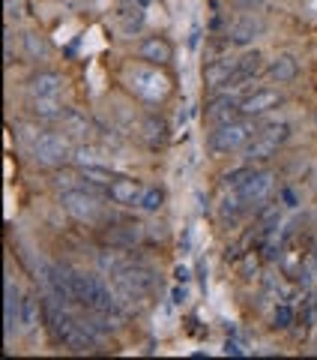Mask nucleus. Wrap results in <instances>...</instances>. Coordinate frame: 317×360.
I'll list each match as a JSON object with an SVG mask.
<instances>
[{
    "label": "nucleus",
    "mask_w": 317,
    "mask_h": 360,
    "mask_svg": "<svg viewBox=\"0 0 317 360\" xmlns=\"http://www.w3.org/2000/svg\"><path fill=\"white\" fill-rule=\"evenodd\" d=\"M236 4H240V6H245V9H257L260 4H264V0H236Z\"/></svg>",
    "instance_id": "c9c22d12"
},
{
    "label": "nucleus",
    "mask_w": 317,
    "mask_h": 360,
    "mask_svg": "<svg viewBox=\"0 0 317 360\" xmlns=\"http://www.w3.org/2000/svg\"><path fill=\"white\" fill-rule=\"evenodd\" d=\"M240 103H243V99L236 96V94H231V87L228 90H219V94L210 99V105H207V117L216 123V127H219V123H231L236 117H243Z\"/></svg>",
    "instance_id": "1a4fd4ad"
},
{
    "label": "nucleus",
    "mask_w": 317,
    "mask_h": 360,
    "mask_svg": "<svg viewBox=\"0 0 317 360\" xmlns=\"http://www.w3.org/2000/svg\"><path fill=\"white\" fill-rule=\"evenodd\" d=\"M278 150V144H273V141H269V139H264V135H255V139L252 141H248L245 144V148H243V156H245V162H267L269 160V156H273Z\"/></svg>",
    "instance_id": "aec40b11"
},
{
    "label": "nucleus",
    "mask_w": 317,
    "mask_h": 360,
    "mask_svg": "<svg viewBox=\"0 0 317 360\" xmlns=\"http://www.w3.org/2000/svg\"><path fill=\"white\" fill-rule=\"evenodd\" d=\"M198 37H201V27L195 25V27H191V37H189V45H191V49H198Z\"/></svg>",
    "instance_id": "f704fd0d"
},
{
    "label": "nucleus",
    "mask_w": 317,
    "mask_h": 360,
    "mask_svg": "<svg viewBox=\"0 0 317 360\" xmlns=\"http://www.w3.org/2000/svg\"><path fill=\"white\" fill-rule=\"evenodd\" d=\"M203 84L213 94L236 87V58H216L203 66Z\"/></svg>",
    "instance_id": "0eeeda50"
},
{
    "label": "nucleus",
    "mask_w": 317,
    "mask_h": 360,
    "mask_svg": "<svg viewBox=\"0 0 317 360\" xmlns=\"http://www.w3.org/2000/svg\"><path fill=\"white\" fill-rule=\"evenodd\" d=\"M224 352H228V354H234V357H243V354H245L243 348H240V342H234V340H228V342H224Z\"/></svg>",
    "instance_id": "72a5a7b5"
},
{
    "label": "nucleus",
    "mask_w": 317,
    "mask_h": 360,
    "mask_svg": "<svg viewBox=\"0 0 317 360\" xmlns=\"http://www.w3.org/2000/svg\"><path fill=\"white\" fill-rule=\"evenodd\" d=\"M60 205L78 222H96L102 217V213H99V201L93 195H87L84 189H66V193L60 195Z\"/></svg>",
    "instance_id": "39448f33"
},
{
    "label": "nucleus",
    "mask_w": 317,
    "mask_h": 360,
    "mask_svg": "<svg viewBox=\"0 0 317 360\" xmlns=\"http://www.w3.org/2000/svg\"><path fill=\"white\" fill-rule=\"evenodd\" d=\"M264 139H269L273 144H285L290 141V135H293V123L290 120H269V123H260V129H257Z\"/></svg>",
    "instance_id": "4be33fe9"
},
{
    "label": "nucleus",
    "mask_w": 317,
    "mask_h": 360,
    "mask_svg": "<svg viewBox=\"0 0 317 360\" xmlns=\"http://www.w3.org/2000/svg\"><path fill=\"white\" fill-rule=\"evenodd\" d=\"M126 82L132 87V94L144 99V103H162V99L168 96V90H171V84H168V78L158 72V66L147 63V66H132Z\"/></svg>",
    "instance_id": "f03ea898"
},
{
    "label": "nucleus",
    "mask_w": 317,
    "mask_h": 360,
    "mask_svg": "<svg viewBox=\"0 0 317 360\" xmlns=\"http://www.w3.org/2000/svg\"><path fill=\"white\" fill-rule=\"evenodd\" d=\"M135 4H138L141 9H147V6H150V0H135Z\"/></svg>",
    "instance_id": "e433bc0d"
},
{
    "label": "nucleus",
    "mask_w": 317,
    "mask_h": 360,
    "mask_svg": "<svg viewBox=\"0 0 317 360\" xmlns=\"http://www.w3.org/2000/svg\"><path fill=\"white\" fill-rule=\"evenodd\" d=\"M245 207H248V205L243 201V195L236 193V189H231V193H224L222 201H219V219H222V222H236Z\"/></svg>",
    "instance_id": "412c9836"
},
{
    "label": "nucleus",
    "mask_w": 317,
    "mask_h": 360,
    "mask_svg": "<svg viewBox=\"0 0 317 360\" xmlns=\"http://www.w3.org/2000/svg\"><path fill=\"white\" fill-rule=\"evenodd\" d=\"M138 58H141L144 63L165 66V63L174 60V49H171V42H168L165 37H147V39H141V45H138Z\"/></svg>",
    "instance_id": "9b49d317"
},
{
    "label": "nucleus",
    "mask_w": 317,
    "mask_h": 360,
    "mask_svg": "<svg viewBox=\"0 0 317 360\" xmlns=\"http://www.w3.org/2000/svg\"><path fill=\"white\" fill-rule=\"evenodd\" d=\"M273 189H276V177L273 172H255L248 174V180L243 186H236V193L243 195V201L248 207H260L264 201H269V195H273Z\"/></svg>",
    "instance_id": "20e7f679"
},
{
    "label": "nucleus",
    "mask_w": 317,
    "mask_h": 360,
    "mask_svg": "<svg viewBox=\"0 0 317 360\" xmlns=\"http://www.w3.org/2000/svg\"><path fill=\"white\" fill-rule=\"evenodd\" d=\"M257 123L255 117H236L231 123H219L216 129L210 132V139H207V148L213 153H219V156H231L236 150H243L248 141L257 135Z\"/></svg>",
    "instance_id": "f257e3e1"
},
{
    "label": "nucleus",
    "mask_w": 317,
    "mask_h": 360,
    "mask_svg": "<svg viewBox=\"0 0 317 360\" xmlns=\"http://www.w3.org/2000/svg\"><path fill=\"white\" fill-rule=\"evenodd\" d=\"M27 111H30V115L36 117V120L51 123V120H63V115H66L69 108L60 103V96H30Z\"/></svg>",
    "instance_id": "ddd939ff"
},
{
    "label": "nucleus",
    "mask_w": 317,
    "mask_h": 360,
    "mask_svg": "<svg viewBox=\"0 0 317 360\" xmlns=\"http://www.w3.org/2000/svg\"><path fill=\"white\" fill-rule=\"evenodd\" d=\"M162 205H165V193L158 186H147L144 189V195H141V201H138V210H144V213H158L162 210Z\"/></svg>",
    "instance_id": "393cba45"
},
{
    "label": "nucleus",
    "mask_w": 317,
    "mask_h": 360,
    "mask_svg": "<svg viewBox=\"0 0 317 360\" xmlns=\"http://www.w3.org/2000/svg\"><path fill=\"white\" fill-rule=\"evenodd\" d=\"M144 139H147V144H150V148L156 150L158 148V144H162L165 141V132H168V127H165V120H158L156 115H150V117H147L144 120Z\"/></svg>",
    "instance_id": "5701e85b"
},
{
    "label": "nucleus",
    "mask_w": 317,
    "mask_h": 360,
    "mask_svg": "<svg viewBox=\"0 0 317 360\" xmlns=\"http://www.w3.org/2000/svg\"><path fill=\"white\" fill-rule=\"evenodd\" d=\"M63 87H66V82H63L60 72L42 70V72H36V75H33L30 82H27V94H30V96H60Z\"/></svg>",
    "instance_id": "f8f14e48"
},
{
    "label": "nucleus",
    "mask_w": 317,
    "mask_h": 360,
    "mask_svg": "<svg viewBox=\"0 0 317 360\" xmlns=\"http://www.w3.org/2000/svg\"><path fill=\"white\" fill-rule=\"evenodd\" d=\"M4 321H6V340L15 333V324H21L18 321V312H21V297H18V288H15V283H13V276H6L4 279Z\"/></svg>",
    "instance_id": "4468645a"
},
{
    "label": "nucleus",
    "mask_w": 317,
    "mask_h": 360,
    "mask_svg": "<svg viewBox=\"0 0 317 360\" xmlns=\"http://www.w3.org/2000/svg\"><path fill=\"white\" fill-rule=\"evenodd\" d=\"M60 123H63V135H66V139H75L78 144L87 141L90 129H93V123H90L87 115H81L78 108H69V111H66Z\"/></svg>",
    "instance_id": "f3484780"
},
{
    "label": "nucleus",
    "mask_w": 317,
    "mask_h": 360,
    "mask_svg": "<svg viewBox=\"0 0 317 360\" xmlns=\"http://www.w3.org/2000/svg\"><path fill=\"white\" fill-rule=\"evenodd\" d=\"M144 238V229L141 225H117V229H111L108 231V243L114 246V250H132L135 243H141Z\"/></svg>",
    "instance_id": "a211bd4d"
},
{
    "label": "nucleus",
    "mask_w": 317,
    "mask_h": 360,
    "mask_svg": "<svg viewBox=\"0 0 317 360\" xmlns=\"http://www.w3.org/2000/svg\"><path fill=\"white\" fill-rule=\"evenodd\" d=\"M260 33H264V21L255 18V15H240L234 18L228 30H224V42L234 45V49H248Z\"/></svg>",
    "instance_id": "6e6552de"
},
{
    "label": "nucleus",
    "mask_w": 317,
    "mask_h": 360,
    "mask_svg": "<svg viewBox=\"0 0 317 360\" xmlns=\"http://www.w3.org/2000/svg\"><path fill=\"white\" fill-rule=\"evenodd\" d=\"M281 201H285V207H297L299 205V198H297V193H293L290 186H281Z\"/></svg>",
    "instance_id": "7c9ffc66"
},
{
    "label": "nucleus",
    "mask_w": 317,
    "mask_h": 360,
    "mask_svg": "<svg viewBox=\"0 0 317 360\" xmlns=\"http://www.w3.org/2000/svg\"><path fill=\"white\" fill-rule=\"evenodd\" d=\"M171 297H174V303H177V307H183V303L189 300V291H186V285H183V288L177 285V288L171 291Z\"/></svg>",
    "instance_id": "473e14b6"
},
{
    "label": "nucleus",
    "mask_w": 317,
    "mask_h": 360,
    "mask_svg": "<svg viewBox=\"0 0 317 360\" xmlns=\"http://www.w3.org/2000/svg\"><path fill=\"white\" fill-rule=\"evenodd\" d=\"M293 319H297V312H293V307L288 300H281L278 307L273 309V328L276 330H288L290 324H293Z\"/></svg>",
    "instance_id": "bb28decb"
},
{
    "label": "nucleus",
    "mask_w": 317,
    "mask_h": 360,
    "mask_svg": "<svg viewBox=\"0 0 317 360\" xmlns=\"http://www.w3.org/2000/svg\"><path fill=\"white\" fill-rule=\"evenodd\" d=\"M18 321H21V328H25V330H30V328H36V324H39V303L33 297H21Z\"/></svg>",
    "instance_id": "a878e982"
},
{
    "label": "nucleus",
    "mask_w": 317,
    "mask_h": 360,
    "mask_svg": "<svg viewBox=\"0 0 317 360\" xmlns=\"http://www.w3.org/2000/svg\"><path fill=\"white\" fill-rule=\"evenodd\" d=\"M174 279H177V283H180V285H186V283H189V279H191V270H189L186 264H180V267L174 270Z\"/></svg>",
    "instance_id": "2f4dec72"
},
{
    "label": "nucleus",
    "mask_w": 317,
    "mask_h": 360,
    "mask_svg": "<svg viewBox=\"0 0 317 360\" xmlns=\"http://www.w3.org/2000/svg\"><path fill=\"white\" fill-rule=\"evenodd\" d=\"M117 18H120L123 37H135V33H141V27H144V9L138 4H123L117 9Z\"/></svg>",
    "instance_id": "6ab92c4d"
},
{
    "label": "nucleus",
    "mask_w": 317,
    "mask_h": 360,
    "mask_svg": "<svg viewBox=\"0 0 317 360\" xmlns=\"http://www.w3.org/2000/svg\"><path fill=\"white\" fill-rule=\"evenodd\" d=\"M108 195L120 207H138L144 186H141V180H135V177H114L108 184Z\"/></svg>",
    "instance_id": "9d476101"
},
{
    "label": "nucleus",
    "mask_w": 317,
    "mask_h": 360,
    "mask_svg": "<svg viewBox=\"0 0 317 360\" xmlns=\"http://www.w3.org/2000/svg\"><path fill=\"white\" fill-rule=\"evenodd\" d=\"M252 172H255L252 162H245V165H240V168H234V172H228L222 180H224V186H228V189H236V186H243V184H245Z\"/></svg>",
    "instance_id": "cd10ccee"
},
{
    "label": "nucleus",
    "mask_w": 317,
    "mask_h": 360,
    "mask_svg": "<svg viewBox=\"0 0 317 360\" xmlns=\"http://www.w3.org/2000/svg\"><path fill=\"white\" fill-rule=\"evenodd\" d=\"M281 105H285V96H281L278 90L260 87V90H255V94L243 96L240 111H243V117H255L257 120V117H264V115H269V111H276Z\"/></svg>",
    "instance_id": "423d86ee"
},
{
    "label": "nucleus",
    "mask_w": 317,
    "mask_h": 360,
    "mask_svg": "<svg viewBox=\"0 0 317 360\" xmlns=\"http://www.w3.org/2000/svg\"><path fill=\"white\" fill-rule=\"evenodd\" d=\"M264 72V54L257 49L255 51H243L240 58H236V87H243L245 82H252Z\"/></svg>",
    "instance_id": "dca6fc26"
},
{
    "label": "nucleus",
    "mask_w": 317,
    "mask_h": 360,
    "mask_svg": "<svg viewBox=\"0 0 317 360\" xmlns=\"http://www.w3.org/2000/svg\"><path fill=\"white\" fill-rule=\"evenodd\" d=\"M33 162L42 165V168H58L66 160H72V148H69V139L60 132H39L36 144L30 148Z\"/></svg>",
    "instance_id": "7ed1b4c3"
},
{
    "label": "nucleus",
    "mask_w": 317,
    "mask_h": 360,
    "mask_svg": "<svg viewBox=\"0 0 317 360\" xmlns=\"http://www.w3.org/2000/svg\"><path fill=\"white\" fill-rule=\"evenodd\" d=\"M267 75L273 78L276 84H290V82H297V75H299V63L293 54H278L276 60H269Z\"/></svg>",
    "instance_id": "2eb2a0df"
},
{
    "label": "nucleus",
    "mask_w": 317,
    "mask_h": 360,
    "mask_svg": "<svg viewBox=\"0 0 317 360\" xmlns=\"http://www.w3.org/2000/svg\"><path fill=\"white\" fill-rule=\"evenodd\" d=\"M81 174L90 177V180H99V184H111V180L117 177L108 165H102V162H99V165H87V168H81Z\"/></svg>",
    "instance_id": "c85d7f7f"
},
{
    "label": "nucleus",
    "mask_w": 317,
    "mask_h": 360,
    "mask_svg": "<svg viewBox=\"0 0 317 360\" xmlns=\"http://www.w3.org/2000/svg\"><path fill=\"white\" fill-rule=\"evenodd\" d=\"M25 45H27V51H30V58L33 60H39V58H45L48 54V45H45L36 33H25Z\"/></svg>",
    "instance_id": "c756f323"
},
{
    "label": "nucleus",
    "mask_w": 317,
    "mask_h": 360,
    "mask_svg": "<svg viewBox=\"0 0 317 360\" xmlns=\"http://www.w3.org/2000/svg\"><path fill=\"white\" fill-rule=\"evenodd\" d=\"M72 162L78 168H87V165H99L102 156H99L96 148H90L87 141H81V144H75V148H72Z\"/></svg>",
    "instance_id": "b1692460"
}]
</instances>
